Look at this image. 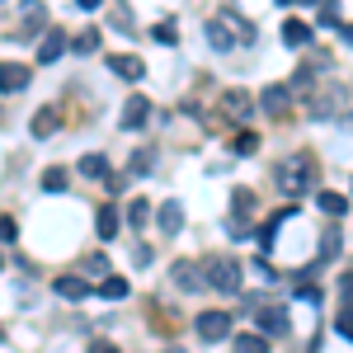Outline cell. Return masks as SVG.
<instances>
[{"label":"cell","instance_id":"6da1fadb","mask_svg":"<svg viewBox=\"0 0 353 353\" xmlns=\"http://www.w3.org/2000/svg\"><path fill=\"white\" fill-rule=\"evenodd\" d=\"M203 278H208V288H217V292H241V264H236L231 254H212V259L203 264Z\"/></svg>","mask_w":353,"mask_h":353},{"label":"cell","instance_id":"7a4b0ae2","mask_svg":"<svg viewBox=\"0 0 353 353\" xmlns=\"http://www.w3.org/2000/svg\"><path fill=\"white\" fill-rule=\"evenodd\" d=\"M278 184L292 189V193L311 189V184H316V161H311V156H297L292 165H283V179H278Z\"/></svg>","mask_w":353,"mask_h":353},{"label":"cell","instance_id":"3957f363","mask_svg":"<svg viewBox=\"0 0 353 353\" xmlns=\"http://www.w3.org/2000/svg\"><path fill=\"white\" fill-rule=\"evenodd\" d=\"M170 283H174V288H184V292H203V288H208L203 269H198V264H189V259H179V264L170 269Z\"/></svg>","mask_w":353,"mask_h":353},{"label":"cell","instance_id":"277c9868","mask_svg":"<svg viewBox=\"0 0 353 353\" xmlns=\"http://www.w3.org/2000/svg\"><path fill=\"white\" fill-rule=\"evenodd\" d=\"M198 334H203L208 344L226 339V334H231V316H226V311H203V316H198Z\"/></svg>","mask_w":353,"mask_h":353},{"label":"cell","instance_id":"5b68a950","mask_svg":"<svg viewBox=\"0 0 353 353\" xmlns=\"http://www.w3.org/2000/svg\"><path fill=\"white\" fill-rule=\"evenodd\" d=\"M28 71L24 61H0V94H14V90H24L28 85Z\"/></svg>","mask_w":353,"mask_h":353},{"label":"cell","instance_id":"8992f818","mask_svg":"<svg viewBox=\"0 0 353 353\" xmlns=\"http://www.w3.org/2000/svg\"><path fill=\"white\" fill-rule=\"evenodd\" d=\"M61 52H66V28H48L43 43H38V66H52Z\"/></svg>","mask_w":353,"mask_h":353},{"label":"cell","instance_id":"52a82bcc","mask_svg":"<svg viewBox=\"0 0 353 353\" xmlns=\"http://www.w3.org/2000/svg\"><path fill=\"white\" fill-rule=\"evenodd\" d=\"M146 118H151V99H141V94H132V99L123 104V113H118V123H123L128 132H137Z\"/></svg>","mask_w":353,"mask_h":353},{"label":"cell","instance_id":"ba28073f","mask_svg":"<svg viewBox=\"0 0 353 353\" xmlns=\"http://www.w3.org/2000/svg\"><path fill=\"white\" fill-rule=\"evenodd\" d=\"M57 128H61V109H57V104H43V109L33 113V123H28V132L38 137V141H43V137H52Z\"/></svg>","mask_w":353,"mask_h":353},{"label":"cell","instance_id":"9c48e42d","mask_svg":"<svg viewBox=\"0 0 353 353\" xmlns=\"http://www.w3.org/2000/svg\"><path fill=\"white\" fill-rule=\"evenodd\" d=\"M288 99H292V90H288V85H269V90L259 94V104H264L269 118H283V113H288Z\"/></svg>","mask_w":353,"mask_h":353},{"label":"cell","instance_id":"30bf717a","mask_svg":"<svg viewBox=\"0 0 353 353\" xmlns=\"http://www.w3.org/2000/svg\"><path fill=\"white\" fill-rule=\"evenodd\" d=\"M254 325L269 330V334H288V311L283 306H259L254 311Z\"/></svg>","mask_w":353,"mask_h":353},{"label":"cell","instance_id":"8fae6325","mask_svg":"<svg viewBox=\"0 0 353 353\" xmlns=\"http://www.w3.org/2000/svg\"><path fill=\"white\" fill-rule=\"evenodd\" d=\"M76 170H81L85 179H99V184H109V179H113L109 161H104V156H99V151H90V156H81V165H76Z\"/></svg>","mask_w":353,"mask_h":353},{"label":"cell","instance_id":"7c38bea8","mask_svg":"<svg viewBox=\"0 0 353 353\" xmlns=\"http://www.w3.org/2000/svg\"><path fill=\"white\" fill-rule=\"evenodd\" d=\"M52 292H57V297H61V301H85V297H90V288H85V283H81V278H76V273H71V278L61 273V278H57V283H52Z\"/></svg>","mask_w":353,"mask_h":353},{"label":"cell","instance_id":"4fadbf2b","mask_svg":"<svg viewBox=\"0 0 353 353\" xmlns=\"http://www.w3.org/2000/svg\"><path fill=\"white\" fill-rule=\"evenodd\" d=\"M109 66H113V76H123V81H141V57H132V52L109 57Z\"/></svg>","mask_w":353,"mask_h":353},{"label":"cell","instance_id":"5bb4252c","mask_svg":"<svg viewBox=\"0 0 353 353\" xmlns=\"http://www.w3.org/2000/svg\"><path fill=\"white\" fill-rule=\"evenodd\" d=\"M221 104H226L231 118H250V109H254V99H250L245 90H226V94H221Z\"/></svg>","mask_w":353,"mask_h":353},{"label":"cell","instance_id":"9a60e30c","mask_svg":"<svg viewBox=\"0 0 353 353\" xmlns=\"http://www.w3.org/2000/svg\"><path fill=\"white\" fill-rule=\"evenodd\" d=\"M316 203H321V212H325V217H344V212H349V198H344V193L321 189V193H316Z\"/></svg>","mask_w":353,"mask_h":353},{"label":"cell","instance_id":"2e32d148","mask_svg":"<svg viewBox=\"0 0 353 353\" xmlns=\"http://www.w3.org/2000/svg\"><path fill=\"white\" fill-rule=\"evenodd\" d=\"M156 221H161V231H170V236H174V231L184 226V203H165L161 212H156Z\"/></svg>","mask_w":353,"mask_h":353},{"label":"cell","instance_id":"e0dca14e","mask_svg":"<svg viewBox=\"0 0 353 353\" xmlns=\"http://www.w3.org/2000/svg\"><path fill=\"white\" fill-rule=\"evenodd\" d=\"M283 43H288V48H306V43H311V24L288 19V24H283Z\"/></svg>","mask_w":353,"mask_h":353},{"label":"cell","instance_id":"ac0fdd59","mask_svg":"<svg viewBox=\"0 0 353 353\" xmlns=\"http://www.w3.org/2000/svg\"><path fill=\"white\" fill-rule=\"evenodd\" d=\"M99 297H104V301H123V297H128V278L109 273V278L99 283Z\"/></svg>","mask_w":353,"mask_h":353},{"label":"cell","instance_id":"d6986e66","mask_svg":"<svg viewBox=\"0 0 353 353\" xmlns=\"http://www.w3.org/2000/svg\"><path fill=\"white\" fill-rule=\"evenodd\" d=\"M94 231H99V241H113V236H118V212H113V208H99Z\"/></svg>","mask_w":353,"mask_h":353},{"label":"cell","instance_id":"ffe728a7","mask_svg":"<svg viewBox=\"0 0 353 353\" xmlns=\"http://www.w3.org/2000/svg\"><path fill=\"white\" fill-rule=\"evenodd\" d=\"M99 48V28H81L76 38H71V52H81V57H90Z\"/></svg>","mask_w":353,"mask_h":353},{"label":"cell","instance_id":"44dd1931","mask_svg":"<svg viewBox=\"0 0 353 353\" xmlns=\"http://www.w3.org/2000/svg\"><path fill=\"white\" fill-rule=\"evenodd\" d=\"M146 221H151V203H146V198H132V203H128V226L141 231Z\"/></svg>","mask_w":353,"mask_h":353},{"label":"cell","instance_id":"7402d4cb","mask_svg":"<svg viewBox=\"0 0 353 353\" xmlns=\"http://www.w3.org/2000/svg\"><path fill=\"white\" fill-rule=\"evenodd\" d=\"M66 184H71V174H66L61 165H52V170H43V189H48V193H61Z\"/></svg>","mask_w":353,"mask_h":353},{"label":"cell","instance_id":"603a6c76","mask_svg":"<svg viewBox=\"0 0 353 353\" xmlns=\"http://www.w3.org/2000/svg\"><path fill=\"white\" fill-rule=\"evenodd\" d=\"M208 43H212V48H217V52H226V48H231V43H236V38H231V33H226V28H221V19H212V24H208Z\"/></svg>","mask_w":353,"mask_h":353},{"label":"cell","instance_id":"cb8c5ba5","mask_svg":"<svg viewBox=\"0 0 353 353\" xmlns=\"http://www.w3.org/2000/svg\"><path fill=\"white\" fill-rule=\"evenodd\" d=\"M236 353H269V344L259 334H236Z\"/></svg>","mask_w":353,"mask_h":353},{"label":"cell","instance_id":"d4e9b609","mask_svg":"<svg viewBox=\"0 0 353 353\" xmlns=\"http://www.w3.org/2000/svg\"><path fill=\"white\" fill-rule=\"evenodd\" d=\"M321 24H325V28H344V24H339V10H334V0H325V5H321Z\"/></svg>","mask_w":353,"mask_h":353},{"label":"cell","instance_id":"484cf974","mask_svg":"<svg viewBox=\"0 0 353 353\" xmlns=\"http://www.w3.org/2000/svg\"><path fill=\"white\" fill-rule=\"evenodd\" d=\"M254 146H259V137H250V132L236 137V156H254Z\"/></svg>","mask_w":353,"mask_h":353},{"label":"cell","instance_id":"4316f807","mask_svg":"<svg viewBox=\"0 0 353 353\" xmlns=\"http://www.w3.org/2000/svg\"><path fill=\"white\" fill-rule=\"evenodd\" d=\"M151 161H156L151 151H137V156H132V174H146V170H151Z\"/></svg>","mask_w":353,"mask_h":353},{"label":"cell","instance_id":"83f0119b","mask_svg":"<svg viewBox=\"0 0 353 353\" xmlns=\"http://www.w3.org/2000/svg\"><path fill=\"white\" fill-rule=\"evenodd\" d=\"M113 28H123V33H137V28H132V14H128V10H113Z\"/></svg>","mask_w":353,"mask_h":353},{"label":"cell","instance_id":"f1b7e54d","mask_svg":"<svg viewBox=\"0 0 353 353\" xmlns=\"http://www.w3.org/2000/svg\"><path fill=\"white\" fill-rule=\"evenodd\" d=\"M81 269L85 273H104V278H109V259H99V254H94V259H85Z\"/></svg>","mask_w":353,"mask_h":353},{"label":"cell","instance_id":"f546056e","mask_svg":"<svg viewBox=\"0 0 353 353\" xmlns=\"http://www.w3.org/2000/svg\"><path fill=\"white\" fill-rule=\"evenodd\" d=\"M339 334L353 344V311H339Z\"/></svg>","mask_w":353,"mask_h":353},{"label":"cell","instance_id":"4dcf8cb0","mask_svg":"<svg viewBox=\"0 0 353 353\" xmlns=\"http://www.w3.org/2000/svg\"><path fill=\"white\" fill-rule=\"evenodd\" d=\"M19 236V226H14V217H0V241H14Z\"/></svg>","mask_w":353,"mask_h":353},{"label":"cell","instance_id":"1f68e13d","mask_svg":"<svg viewBox=\"0 0 353 353\" xmlns=\"http://www.w3.org/2000/svg\"><path fill=\"white\" fill-rule=\"evenodd\" d=\"M156 38H161V43H179V33H174V24H156Z\"/></svg>","mask_w":353,"mask_h":353},{"label":"cell","instance_id":"d6a6232c","mask_svg":"<svg viewBox=\"0 0 353 353\" xmlns=\"http://www.w3.org/2000/svg\"><path fill=\"white\" fill-rule=\"evenodd\" d=\"M132 264H137V269H146V264H151V250H146V245H137V250H132Z\"/></svg>","mask_w":353,"mask_h":353},{"label":"cell","instance_id":"836d02e7","mask_svg":"<svg viewBox=\"0 0 353 353\" xmlns=\"http://www.w3.org/2000/svg\"><path fill=\"white\" fill-rule=\"evenodd\" d=\"M90 353H118V344H109V339H90Z\"/></svg>","mask_w":353,"mask_h":353},{"label":"cell","instance_id":"e575fe53","mask_svg":"<svg viewBox=\"0 0 353 353\" xmlns=\"http://www.w3.org/2000/svg\"><path fill=\"white\" fill-rule=\"evenodd\" d=\"M24 19H43V5L38 0H24Z\"/></svg>","mask_w":353,"mask_h":353},{"label":"cell","instance_id":"d590c367","mask_svg":"<svg viewBox=\"0 0 353 353\" xmlns=\"http://www.w3.org/2000/svg\"><path fill=\"white\" fill-rule=\"evenodd\" d=\"M339 292H344V297L353 301V273H344V278H339Z\"/></svg>","mask_w":353,"mask_h":353},{"label":"cell","instance_id":"8d00e7d4","mask_svg":"<svg viewBox=\"0 0 353 353\" xmlns=\"http://www.w3.org/2000/svg\"><path fill=\"white\" fill-rule=\"evenodd\" d=\"M76 5H81V10H99L104 0H76Z\"/></svg>","mask_w":353,"mask_h":353},{"label":"cell","instance_id":"74e56055","mask_svg":"<svg viewBox=\"0 0 353 353\" xmlns=\"http://www.w3.org/2000/svg\"><path fill=\"white\" fill-rule=\"evenodd\" d=\"M301 5H325V0H301Z\"/></svg>","mask_w":353,"mask_h":353},{"label":"cell","instance_id":"f35d334b","mask_svg":"<svg viewBox=\"0 0 353 353\" xmlns=\"http://www.w3.org/2000/svg\"><path fill=\"white\" fill-rule=\"evenodd\" d=\"M165 353H184V349H165Z\"/></svg>","mask_w":353,"mask_h":353},{"label":"cell","instance_id":"ab89813d","mask_svg":"<svg viewBox=\"0 0 353 353\" xmlns=\"http://www.w3.org/2000/svg\"><path fill=\"white\" fill-rule=\"evenodd\" d=\"M283 5H288V0H283Z\"/></svg>","mask_w":353,"mask_h":353}]
</instances>
